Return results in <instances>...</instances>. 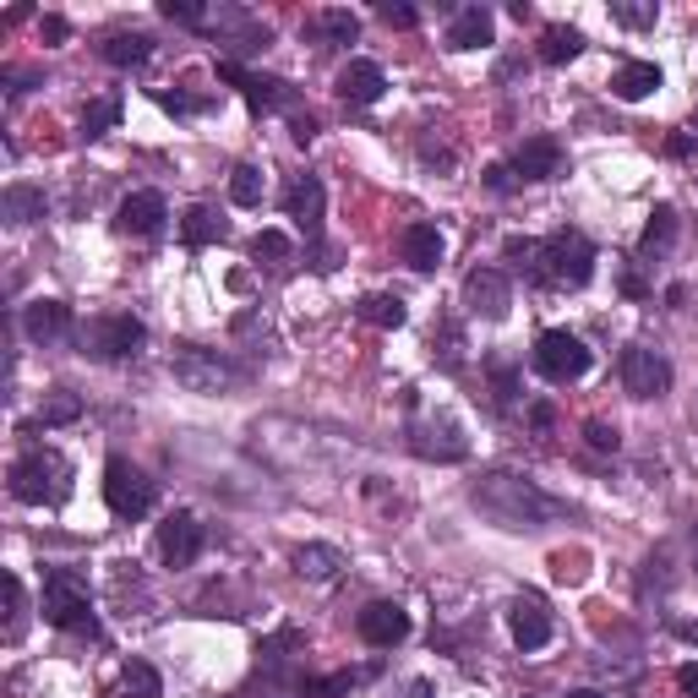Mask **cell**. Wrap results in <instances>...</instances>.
<instances>
[{
    "label": "cell",
    "instance_id": "cell-1",
    "mask_svg": "<svg viewBox=\"0 0 698 698\" xmlns=\"http://www.w3.org/2000/svg\"><path fill=\"white\" fill-rule=\"evenodd\" d=\"M469 503L486 513L497 529H540V524H552V518H563V513H568L563 497L540 492L535 480L508 475V469L480 475V480H475V492H469Z\"/></svg>",
    "mask_w": 698,
    "mask_h": 698
},
{
    "label": "cell",
    "instance_id": "cell-2",
    "mask_svg": "<svg viewBox=\"0 0 698 698\" xmlns=\"http://www.w3.org/2000/svg\"><path fill=\"white\" fill-rule=\"evenodd\" d=\"M11 497L28 503V508H61L71 497V464L55 447H28L11 464Z\"/></svg>",
    "mask_w": 698,
    "mask_h": 698
},
{
    "label": "cell",
    "instance_id": "cell-3",
    "mask_svg": "<svg viewBox=\"0 0 698 698\" xmlns=\"http://www.w3.org/2000/svg\"><path fill=\"white\" fill-rule=\"evenodd\" d=\"M540 284H557V290H584L595 279V241L578 235V230H557L540 241V256L529 267Z\"/></svg>",
    "mask_w": 698,
    "mask_h": 698
},
{
    "label": "cell",
    "instance_id": "cell-4",
    "mask_svg": "<svg viewBox=\"0 0 698 698\" xmlns=\"http://www.w3.org/2000/svg\"><path fill=\"white\" fill-rule=\"evenodd\" d=\"M44 623L61 628V634H88L99 638V617L88 606V589L71 568H50L44 573Z\"/></svg>",
    "mask_w": 698,
    "mask_h": 698
},
{
    "label": "cell",
    "instance_id": "cell-5",
    "mask_svg": "<svg viewBox=\"0 0 698 698\" xmlns=\"http://www.w3.org/2000/svg\"><path fill=\"white\" fill-rule=\"evenodd\" d=\"M104 503L115 518H142V513H153L159 503V480H148V469H136L131 458H110L104 464Z\"/></svg>",
    "mask_w": 698,
    "mask_h": 698
},
{
    "label": "cell",
    "instance_id": "cell-6",
    "mask_svg": "<svg viewBox=\"0 0 698 698\" xmlns=\"http://www.w3.org/2000/svg\"><path fill=\"white\" fill-rule=\"evenodd\" d=\"M535 372L546 382H578L589 372V350H584V338L568 333V327H546L540 338H535Z\"/></svg>",
    "mask_w": 698,
    "mask_h": 698
},
{
    "label": "cell",
    "instance_id": "cell-7",
    "mask_svg": "<svg viewBox=\"0 0 698 698\" xmlns=\"http://www.w3.org/2000/svg\"><path fill=\"white\" fill-rule=\"evenodd\" d=\"M170 372H175V382H181L186 393H224V387L235 382V366H230V361H219V355H213V350H202V344H175Z\"/></svg>",
    "mask_w": 698,
    "mask_h": 698
},
{
    "label": "cell",
    "instance_id": "cell-8",
    "mask_svg": "<svg viewBox=\"0 0 698 698\" xmlns=\"http://www.w3.org/2000/svg\"><path fill=\"white\" fill-rule=\"evenodd\" d=\"M82 344L99 355V361H127V355H136L142 344H148V327L131 317V312H115V317H99L82 327Z\"/></svg>",
    "mask_w": 698,
    "mask_h": 698
},
{
    "label": "cell",
    "instance_id": "cell-9",
    "mask_svg": "<svg viewBox=\"0 0 698 698\" xmlns=\"http://www.w3.org/2000/svg\"><path fill=\"white\" fill-rule=\"evenodd\" d=\"M617 377H623V387H628L634 398H660V393L671 387V366H666L660 350H649V344H628L623 361H617Z\"/></svg>",
    "mask_w": 698,
    "mask_h": 698
},
{
    "label": "cell",
    "instance_id": "cell-10",
    "mask_svg": "<svg viewBox=\"0 0 698 698\" xmlns=\"http://www.w3.org/2000/svg\"><path fill=\"white\" fill-rule=\"evenodd\" d=\"M464 306L486 322H503L513 312V284L503 267H469L464 273Z\"/></svg>",
    "mask_w": 698,
    "mask_h": 698
},
{
    "label": "cell",
    "instance_id": "cell-11",
    "mask_svg": "<svg viewBox=\"0 0 698 698\" xmlns=\"http://www.w3.org/2000/svg\"><path fill=\"white\" fill-rule=\"evenodd\" d=\"M219 44H224V61L241 65V55H256V50H267V22H256L252 11H241V6H219Z\"/></svg>",
    "mask_w": 698,
    "mask_h": 698
},
{
    "label": "cell",
    "instance_id": "cell-12",
    "mask_svg": "<svg viewBox=\"0 0 698 698\" xmlns=\"http://www.w3.org/2000/svg\"><path fill=\"white\" fill-rule=\"evenodd\" d=\"M219 77L246 93V104H252L256 115H267V110H295V88H290L284 77H262V71H246V65H230V61H219Z\"/></svg>",
    "mask_w": 698,
    "mask_h": 698
},
{
    "label": "cell",
    "instance_id": "cell-13",
    "mask_svg": "<svg viewBox=\"0 0 698 698\" xmlns=\"http://www.w3.org/2000/svg\"><path fill=\"white\" fill-rule=\"evenodd\" d=\"M279 202H284V219H295V230H306V241H317L322 213H327V186L317 175H290V186H284Z\"/></svg>",
    "mask_w": 698,
    "mask_h": 698
},
{
    "label": "cell",
    "instance_id": "cell-14",
    "mask_svg": "<svg viewBox=\"0 0 698 698\" xmlns=\"http://www.w3.org/2000/svg\"><path fill=\"white\" fill-rule=\"evenodd\" d=\"M409 453L415 458H437V464H458V458H469V443H464V432L453 426V421H409Z\"/></svg>",
    "mask_w": 698,
    "mask_h": 698
},
{
    "label": "cell",
    "instance_id": "cell-15",
    "mask_svg": "<svg viewBox=\"0 0 698 698\" xmlns=\"http://www.w3.org/2000/svg\"><path fill=\"white\" fill-rule=\"evenodd\" d=\"M508 634H513V644H518V649H546V644H552V606H546L535 589L513 595Z\"/></svg>",
    "mask_w": 698,
    "mask_h": 698
},
{
    "label": "cell",
    "instance_id": "cell-16",
    "mask_svg": "<svg viewBox=\"0 0 698 698\" xmlns=\"http://www.w3.org/2000/svg\"><path fill=\"white\" fill-rule=\"evenodd\" d=\"M202 524H196V513H170L164 524H159V557L170 563V568H186L202 557Z\"/></svg>",
    "mask_w": 698,
    "mask_h": 698
},
{
    "label": "cell",
    "instance_id": "cell-17",
    "mask_svg": "<svg viewBox=\"0 0 698 698\" xmlns=\"http://www.w3.org/2000/svg\"><path fill=\"white\" fill-rule=\"evenodd\" d=\"M563 170H568V153H563L557 136H529V142H518V153H513V175H518V181H557Z\"/></svg>",
    "mask_w": 698,
    "mask_h": 698
},
{
    "label": "cell",
    "instance_id": "cell-18",
    "mask_svg": "<svg viewBox=\"0 0 698 698\" xmlns=\"http://www.w3.org/2000/svg\"><path fill=\"white\" fill-rule=\"evenodd\" d=\"M355 628H361V638H366L372 649H393V644L409 638V611H404L398 600H372V606L355 617Z\"/></svg>",
    "mask_w": 698,
    "mask_h": 698
},
{
    "label": "cell",
    "instance_id": "cell-19",
    "mask_svg": "<svg viewBox=\"0 0 698 698\" xmlns=\"http://www.w3.org/2000/svg\"><path fill=\"white\" fill-rule=\"evenodd\" d=\"M164 219H170V202L159 196V191H131L127 202H121V235H136V241H153L159 230H164Z\"/></svg>",
    "mask_w": 698,
    "mask_h": 698
},
{
    "label": "cell",
    "instance_id": "cell-20",
    "mask_svg": "<svg viewBox=\"0 0 698 698\" xmlns=\"http://www.w3.org/2000/svg\"><path fill=\"white\" fill-rule=\"evenodd\" d=\"M22 333L33 344H61L77 333V317H71L65 301H33V306H22Z\"/></svg>",
    "mask_w": 698,
    "mask_h": 698
},
{
    "label": "cell",
    "instance_id": "cell-21",
    "mask_svg": "<svg viewBox=\"0 0 698 698\" xmlns=\"http://www.w3.org/2000/svg\"><path fill=\"white\" fill-rule=\"evenodd\" d=\"M398 252H404V262L415 267V273H437L443 267V230L437 224H409L404 235H398Z\"/></svg>",
    "mask_w": 698,
    "mask_h": 698
},
{
    "label": "cell",
    "instance_id": "cell-22",
    "mask_svg": "<svg viewBox=\"0 0 698 698\" xmlns=\"http://www.w3.org/2000/svg\"><path fill=\"white\" fill-rule=\"evenodd\" d=\"M497 39V22L486 6H458L453 11V28H447V50H480Z\"/></svg>",
    "mask_w": 698,
    "mask_h": 698
},
{
    "label": "cell",
    "instance_id": "cell-23",
    "mask_svg": "<svg viewBox=\"0 0 698 698\" xmlns=\"http://www.w3.org/2000/svg\"><path fill=\"white\" fill-rule=\"evenodd\" d=\"M382 88H387V71L377 61H350L338 71V99L344 104H377Z\"/></svg>",
    "mask_w": 698,
    "mask_h": 698
},
{
    "label": "cell",
    "instance_id": "cell-24",
    "mask_svg": "<svg viewBox=\"0 0 698 698\" xmlns=\"http://www.w3.org/2000/svg\"><path fill=\"white\" fill-rule=\"evenodd\" d=\"M230 235V224L219 219V208H208V202H196L186 219H181V241H186L191 252H202V246H219Z\"/></svg>",
    "mask_w": 698,
    "mask_h": 698
},
{
    "label": "cell",
    "instance_id": "cell-25",
    "mask_svg": "<svg viewBox=\"0 0 698 698\" xmlns=\"http://www.w3.org/2000/svg\"><path fill=\"white\" fill-rule=\"evenodd\" d=\"M295 573H301V578H312V584H327V578H338V573H344V552H338V546H327V540H312V546H301V552H295Z\"/></svg>",
    "mask_w": 698,
    "mask_h": 698
},
{
    "label": "cell",
    "instance_id": "cell-26",
    "mask_svg": "<svg viewBox=\"0 0 698 698\" xmlns=\"http://www.w3.org/2000/svg\"><path fill=\"white\" fill-rule=\"evenodd\" d=\"M660 88V65L655 61H628L617 77H611V93L623 99V104H638V99H649Z\"/></svg>",
    "mask_w": 698,
    "mask_h": 698
},
{
    "label": "cell",
    "instance_id": "cell-27",
    "mask_svg": "<svg viewBox=\"0 0 698 698\" xmlns=\"http://www.w3.org/2000/svg\"><path fill=\"white\" fill-rule=\"evenodd\" d=\"M312 33L322 39V50H333V44H355V39H361V17L344 11V6H327V11H317Z\"/></svg>",
    "mask_w": 698,
    "mask_h": 698
},
{
    "label": "cell",
    "instance_id": "cell-28",
    "mask_svg": "<svg viewBox=\"0 0 698 698\" xmlns=\"http://www.w3.org/2000/svg\"><path fill=\"white\" fill-rule=\"evenodd\" d=\"M0 219H6V224H39V219H44V191L6 186L0 191Z\"/></svg>",
    "mask_w": 698,
    "mask_h": 698
},
{
    "label": "cell",
    "instance_id": "cell-29",
    "mask_svg": "<svg viewBox=\"0 0 698 698\" xmlns=\"http://www.w3.org/2000/svg\"><path fill=\"white\" fill-rule=\"evenodd\" d=\"M671 241H677V208H671V202H660V208L649 213L644 235H638V256H660V252H671Z\"/></svg>",
    "mask_w": 698,
    "mask_h": 698
},
{
    "label": "cell",
    "instance_id": "cell-30",
    "mask_svg": "<svg viewBox=\"0 0 698 698\" xmlns=\"http://www.w3.org/2000/svg\"><path fill=\"white\" fill-rule=\"evenodd\" d=\"M372 677H377V666H366V671H333V677H322V682L301 677V682H295V694H301V698H344L355 682H372Z\"/></svg>",
    "mask_w": 698,
    "mask_h": 698
},
{
    "label": "cell",
    "instance_id": "cell-31",
    "mask_svg": "<svg viewBox=\"0 0 698 698\" xmlns=\"http://www.w3.org/2000/svg\"><path fill=\"white\" fill-rule=\"evenodd\" d=\"M99 55L110 65H142L153 55V39H148V33H110V39L99 44Z\"/></svg>",
    "mask_w": 698,
    "mask_h": 698
},
{
    "label": "cell",
    "instance_id": "cell-32",
    "mask_svg": "<svg viewBox=\"0 0 698 698\" xmlns=\"http://www.w3.org/2000/svg\"><path fill=\"white\" fill-rule=\"evenodd\" d=\"M355 317L366 322V327H387V333H393V327H404V322H409V312H404V301H398V295H366V301L355 306Z\"/></svg>",
    "mask_w": 698,
    "mask_h": 698
},
{
    "label": "cell",
    "instance_id": "cell-33",
    "mask_svg": "<svg viewBox=\"0 0 698 698\" xmlns=\"http://www.w3.org/2000/svg\"><path fill=\"white\" fill-rule=\"evenodd\" d=\"M110 698H164V682H159V671H153L148 660H131Z\"/></svg>",
    "mask_w": 698,
    "mask_h": 698
},
{
    "label": "cell",
    "instance_id": "cell-34",
    "mask_svg": "<svg viewBox=\"0 0 698 698\" xmlns=\"http://www.w3.org/2000/svg\"><path fill=\"white\" fill-rule=\"evenodd\" d=\"M578 50H584V33H578V28H546V33H540V61L546 65H568Z\"/></svg>",
    "mask_w": 698,
    "mask_h": 698
},
{
    "label": "cell",
    "instance_id": "cell-35",
    "mask_svg": "<svg viewBox=\"0 0 698 698\" xmlns=\"http://www.w3.org/2000/svg\"><path fill=\"white\" fill-rule=\"evenodd\" d=\"M115 121H121V93H104V99H93V104L82 110V136L93 142V136H104Z\"/></svg>",
    "mask_w": 698,
    "mask_h": 698
},
{
    "label": "cell",
    "instance_id": "cell-36",
    "mask_svg": "<svg viewBox=\"0 0 698 698\" xmlns=\"http://www.w3.org/2000/svg\"><path fill=\"white\" fill-rule=\"evenodd\" d=\"M77 415H82V398H77L71 387H55V393L44 398V409H39V426H44V432H50V426H71Z\"/></svg>",
    "mask_w": 698,
    "mask_h": 698
},
{
    "label": "cell",
    "instance_id": "cell-37",
    "mask_svg": "<svg viewBox=\"0 0 698 698\" xmlns=\"http://www.w3.org/2000/svg\"><path fill=\"white\" fill-rule=\"evenodd\" d=\"M230 202L235 208H262V170L256 164H235L230 170Z\"/></svg>",
    "mask_w": 698,
    "mask_h": 698
},
{
    "label": "cell",
    "instance_id": "cell-38",
    "mask_svg": "<svg viewBox=\"0 0 698 698\" xmlns=\"http://www.w3.org/2000/svg\"><path fill=\"white\" fill-rule=\"evenodd\" d=\"M611 17H617L623 28H655L660 6H655V0H611Z\"/></svg>",
    "mask_w": 698,
    "mask_h": 698
},
{
    "label": "cell",
    "instance_id": "cell-39",
    "mask_svg": "<svg viewBox=\"0 0 698 698\" xmlns=\"http://www.w3.org/2000/svg\"><path fill=\"white\" fill-rule=\"evenodd\" d=\"M22 611H28V600H22V578L6 573V638H11V644L22 638Z\"/></svg>",
    "mask_w": 698,
    "mask_h": 698
},
{
    "label": "cell",
    "instance_id": "cell-40",
    "mask_svg": "<svg viewBox=\"0 0 698 698\" xmlns=\"http://www.w3.org/2000/svg\"><path fill=\"white\" fill-rule=\"evenodd\" d=\"M290 252H295V246H290V235H279V230H262V235L252 241V256H256V262H262V256H267V262H284Z\"/></svg>",
    "mask_w": 698,
    "mask_h": 698
},
{
    "label": "cell",
    "instance_id": "cell-41",
    "mask_svg": "<svg viewBox=\"0 0 698 698\" xmlns=\"http://www.w3.org/2000/svg\"><path fill=\"white\" fill-rule=\"evenodd\" d=\"M159 11H164L170 22H186V28H202V22H208V6H196V0H164Z\"/></svg>",
    "mask_w": 698,
    "mask_h": 698
},
{
    "label": "cell",
    "instance_id": "cell-42",
    "mask_svg": "<svg viewBox=\"0 0 698 698\" xmlns=\"http://www.w3.org/2000/svg\"><path fill=\"white\" fill-rule=\"evenodd\" d=\"M584 443L595 447V453H617V447H623V432L606 426V421H589V426H584Z\"/></svg>",
    "mask_w": 698,
    "mask_h": 698
},
{
    "label": "cell",
    "instance_id": "cell-43",
    "mask_svg": "<svg viewBox=\"0 0 698 698\" xmlns=\"http://www.w3.org/2000/svg\"><path fill=\"white\" fill-rule=\"evenodd\" d=\"M377 17L387 22V28H415V22H421V11H415V6H404V0H382Z\"/></svg>",
    "mask_w": 698,
    "mask_h": 698
},
{
    "label": "cell",
    "instance_id": "cell-44",
    "mask_svg": "<svg viewBox=\"0 0 698 698\" xmlns=\"http://www.w3.org/2000/svg\"><path fill=\"white\" fill-rule=\"evenodd\" d=\"M503 252H508V262H518V267H535L540 241H529V235H508V241H503Z\"/></svg>",
    "mask_w": 698,
    "mask_h": 698
},
{
    "label": "cell",
    "instance_id": "cell-45",
    "mask_svg": "<svg viewBox=\"0 0 698 698\" xmlns=\"http://www.w3.org/2000/svg\"><path fill=\"white\" fill-rule=\"evenodd\" d=\"M492 382H497V404L508 409L513 398H518V372L513 366H492Z\"/></svg>",
    "mask_w": 698,
    "mask_h": 698
},
{
    "label": "cell",
    "instance_id": "cell-46",
    "mask_svg": "<svg viewBox=\"0 0 698 698\" xmlns=\"http://www.w3.org/2000/svg\"><path fill=\"white\" fill-rule=\"evenodd\" d=\"M486 186L497 191V196H508V191L518 186V175H513V164H492V170H486Z\"/></svg>",
    "mask_w": 698,
    "mask_h": 698
},
{
    "label": "cell",
    "instance_id": "cell-47",
    "mask_svg": "<svg viewBox=\"0 0 698 698\" xmlns=\"http://www.w3.org/2000/svg\"><path fill=\"white\" fill-rule=\"evenodd\" d=\"M529 426H535V432H552V426H557V409H552V398H535V404H529Z\"/></svg>",
    "mask_w": 698,
    "mask_h": 698
},
{
    "label": "cell",
    "instance_id": "cell-48",
    "mask_svg": "<svg viewBox=\"0 0 698 698\" xmlns=\"http://www.w3.org/2000/svg\"><path fill=\"white\" fill-rule=\"evenodd\" d=\"M39 33H44V44H65V39H71V22H65V17H39Z\"/></svg>",
    "mask_w": 698,
    "mask_h": 698
},
{
    "label": "cell",
    "instance_id": "cell-49",
    "mask_svg": "<svg viewBox=\"0 0 698 698\" xmlns=\"http://www.w3.org/2000/svg\"><path fill=\"white\" fill-rule=\"evenodd\" d=\"M666 153H671V159H694V153H698V136H694V131H677V136L666 142Z\"/></svg>",
    "mask_w": 698,
    "mask_h": 698
},
{
    "label": "cell",
    "instance_id": "cell-50",
    "mask_svg": "<svg viewBox=\"0 0 698 698\" xmlns=\"http://www.w3.org/2000/svg\"><path fill=\"white\" fill-rule=\"evenodd\" d=\"M159 104H164V110H175V115H196V110H202V104L186 99V93H159Z\"/></svg>",
    "mask_w": 698,
    "mask_h": 698
},
{
    "label": "cell",
    "instance_id": "cell-51",
    "mask_svg": "<svg viewBox=\"0 0 698 698\" xmlns=\"http://www.w3.org/2000/svg\"><path fill=\"white\" fill-rule=\"evenodd\" d=\"M290 136H295L301 148H306V142H317V121H312V115H295V121H290Z\"/></svg>",
    "mask_w": 698,
    "mask_h": 698
},
{
    "label": "cell",
    "instance_id": "cell-52",
    "mask_svg": "<svg viewBox=\"0 0 698 698\" xmlns=\"http://www.w3.org/2000/svg\"><path fill=\"white\" fill-rule=\"evenodd\" d=\"M677 688H682L688 698H698V660H688V666L677 671Z\"/></svg>",
    "mask_w": 698,
    "mask_h": 698
},
{
    "label": "cell",
    "instance_id": "cell-53",
    "mask_svg": "<svg viewBox=\"0 0 698 698\" xmlns=\"http://www.w3.org/2000/svg\"><path fill=\"white\" fill-rule=\"evenodd\" d=\"M623 295H628V301H644V295H649V284H644V279H638L634 267H628V273H623Z\"/></svg>",
    "mask_w": 698,
    "mask_h": 698
},
{
    "label": "cell",
    "instance_id": "cell-54",
    "mask_svg": "<svg viewBox=\"0 0 698 698\" xmlns=\"http://www.w3.org/2000/svg\"><path fill=\"white\" fill-rule=\"evenodd\" d=\"M404 698H432V682H426V677H415V682L404 688Z\"/></svg>",
    "mask_w": 698,
    "mask_h": 698
},
{
    "label": "cell",
    "instance_id": "cell-55",
    "mask_svg": "<svg viewBox=\"0 0 698 698\" xmlns=\"http://www.w3.org/2000/svg\"><path fill=\"white\" fill-rule=\"evenodd\" d=\"M677 638H688V644H698V623H677Z\"/></svg>",
    "mask_w": 698,
    "mask_h": 698
},
{
    "label": "cell",
    "instance_id": "cell-56",
    "mask_svg": "<svg viewBox=\"0 0 698 698\" xmlns=\"http://www.w3.org/2000/svg\"><path fill=\"white\" fill-rule=\"evenodd\" d=\"M568 698H606V694H600V688H573Z\"/></svg>",
    "mask_w": 698,
    "mask_h": 698
}]
</instances>
